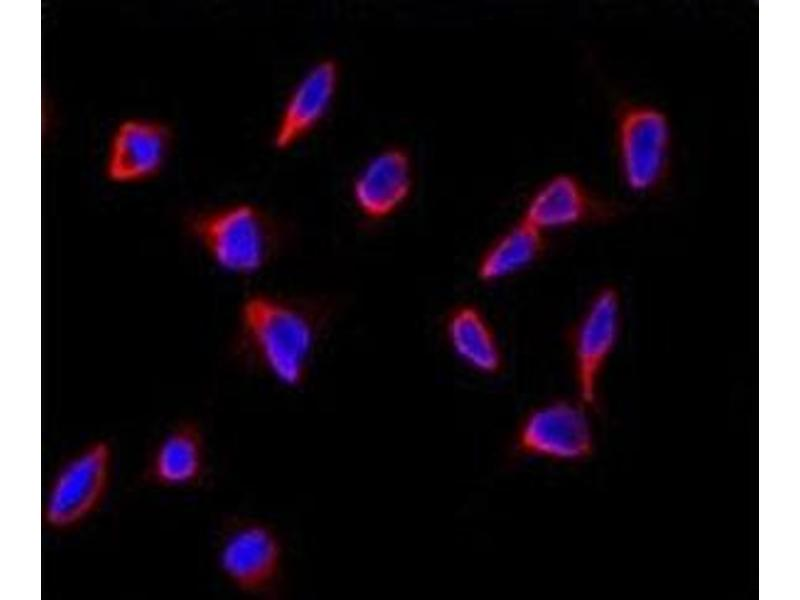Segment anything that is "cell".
I'll list each match as a JSON object with an SVG mask.
<instances>
[{"instance_id":"cell-1","label":"cell","mask_w":800,"mask_h":600,"mask_svg":"<svg viewBox=\"0 0 800 600\" xmlns=\"http://www.w3.org/2000/svg\"><path fill=\"white\" fill-rule=\"evenodd\" d=\"M337 308L328 294L249 293L237 312L236 361L284 388H303Z\"/></svg>"},{"instance_id":"cell-2","label":"cell","mask_w":800,"mask_h":600,"mask_svg":"<svg viewBox=\"0 0 800 600\" xmlns=\"http://www.w3.org/2000/svg\"><path fill=\"white\" fill-rule=\"evenodd\" d=\"M189 228L220 270L242 278L256 276L271 266L294 236L288 222L249 201L202 210L191 218Z\"/></svg>"},{"instance_id":"cell-3","label":"cell","mask_w":800,"mask_h":600,"mask_svg":"<svg viewBox=\"0 0 800 600\" xmlns=\"http://www.w3.org/2000/svg\"><path fill=\"white\" fill-rule=\"evenodd\" d=\"M613 150L619 182L636 196L657 197L673 177L675 133L662 106L619 97L612 107Z\"/></svg>"},{"instance_id":"cell-4","label":"cell","mask_w":800,"mask_h":600,"mask_svg":"<svg viewBox=\"0 0 800 600\" xmlns=\"http://www.w3.org/2000/svg\"><path fill=\"white\" fill-rule=\"evenodd\" d=\"M114 448L94 438L66 455L53 471L41 508L42 527L55 534L80 529L104 505L112 485Z\"/></svg>"},{"instance_id":"cell-5","label":"cell","mask_w":800,"mask_h":600,"mask_svg":"<svg viewBox=\"0 0 800 600\" xmlns=\"http://www.w3.org/2000/svg\"><path fill=\"white\" fill-rule=\"evenodd\" d=\"M215 562L237 592L276 599L284 582L285 549L275 528L261 519L232 515L219 530Z\"/></svg>"},{"instance_id":"cell-6","label":"cell","mask_w":800,"mask_h":600,"mask_svg":"<svg viewBox=\"0 0 800 600\" xmlns=\"http://www.w3.org/2000/svg\"><path fill=\"white\" fill-rule=\"evenodd\" d=\"M624 316L622 291L606 283L592 293L569 332L575 386L589 409L599 404L601 381L622 338Z\"/></svg>"},{"instance_id":"cell-7","label":"cell","mask_w":800,"mask_h":600,"mask_svg":"<svg viewBox=\"0 0 800 600\" xmlns=\"http://www.w3.org/2000/svg\"><path fill=\"white\" fill-rule=\"evenodd\" d=\"M588 407L580 400L555 399L532 408L518 424V455L557 463L588 460L596 447Z\"/></svg>"},{"instance_id":"cell-8","label":"cell","mask_w":800,"mask_h":600,"mask_svg":"<svg viewBox=\"0 0 800 600\" xmlns=\"http://www.w3.org/2000/svg\"><path fill=\"white\" fill-rule=\"evenodd\" d=\"M631 209L628 202L593 190L575 174L558 173L533 193L521 219L544 233L611 224L623 219Z\"/></svg>"},{"instance_id":"cell-9","label":"cell","mask_w":800,"mask_h":600,"mask_svg":"<svg viewBox=\"0 0 800 600\" xmlns=\"http://www.w3.org/2000/svg\"><path fill=\"white\" fill-rule=\"evenodd\" d=\"M208 474L207 446L200 423L185 418L171 425L152 445L139 481L159 489H195Z\"/></svg>"},{"instance_id":"cell-10","label":"cell","mask_w":800,"mask_h":600,"mask_svg":"<svg viewBox=\"0 0 800 600\" xmlns=\"http://www.w3.org/2000/svg\"><path fill=\"white\" fill-rule=\"evenodd\" d=\"M172 131L160 120L131 117L114 128L105 157L106 178L127 185L148 181L164 168L172 148Z\"/></svg>"},{"instance_id":"cell-11","label":"cell","mask_w":800,"mask_h":600,"mask_svg":"<svg viewBox=\"0 0 800 600\" xmlns=\"http://www.w3.org/2000/svg\"><path fill=\"white\" fill-rule=\"evenodd\" d=\"M413 165L408 151L388 146L361 167L351 184V199L359 217L368 225L392 218L408 202L413 191Z\"/></svg>"},{"instance_id":"cell-12","label":"cell","mask_w":800,"mask_h":600,"mask_svg":"<svg viewBox=\"0 0 800 600\" xmlns=\"http://www.w3.org/2000/svg\"><path fill=\"white\" fill-rule=\"evenodd\" d=\"M340 67L324 57L313 63L289 93L278 117L272 142L280 151L307 137L327 115L336 95Z\"/></svg>"},{"instance_id":"cell-13","label":"cell","mask_w":800,"mask_h":600,"mask_svg":"<svg viewBox=\"0 0 800 600\" xmlns=\"http://www.w3.org/2000/svg\"><path fill=\"white\" fill-rule=\"evenodd\" d=\"M446 335L455 355L483 375H495L503 366V354L492 326L473 304H460L448 315Z\"/></svg>"},{"instance_id":"cell-14","label":"cell","mask_w":800,"mask_h":600,"mask_svg":"<svg viewBox=\"0 0 800 600\" xmlns=\"http://www.w3.org/2000/svg\"><path fill=\"white\" fill-rule=\"evenodd\" d=\"M544 247V233L520 218L486 248L477 264V276L487 283L502 280L531 265Z\"/></svg>"}]
</instances>
